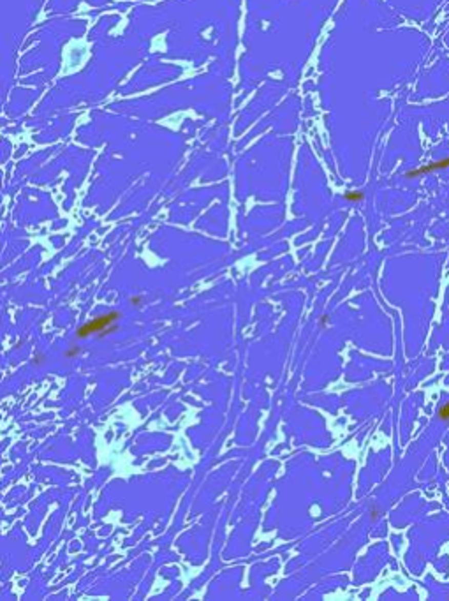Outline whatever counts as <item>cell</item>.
Wrapping results in <instances>:
<instances>
[{
  "label": "cell",
  "mask_w": 449,
  "mask_h": 601,
  "mask_svg": "<svg viewBox=\"0 0 449 601\" xmlns=\"http://www.w3.org/2000/svg\"><path fill=\"white\" fill-rule=\"evenodd\" d=\"M118 318H120V312H108V314H103V316H99V318L90 319L88 323H85L78 328L76 337H78V339H85V337H90L95 334H104V332H108L109 328L113 326V323H116V319Z\"/></svg>",
  "instance_id": "6da1fadb"
},
{
  "label": "cell",
  "mask_w": 449,
  "mask_h": 601,
  "mask_svg": "<svg viewBox=\"0 0 449 601\" xmlns=\"http://www.w3.org/2000/svg\"><path fill=\"white\" fill-rule=\"evenodd\" d=\"M446 168H449V157H447V159H444V161L432 162V164L421 166V168L414 169V171H409V173H407V178H414V177H418V175L432 173V171H440V169H446Z\"/></svg>",
  "instance_id": "7a4b0ae2"
},
{
  "label": "cell",
  "mask_w": 449,
  "mask_h": 601,
  "mask_svg": "<svg viewBox=\"0 0 449 601\" xmlns=\"http://www.w3.org/2000/svg\"><path fill=\"white\" fill-rule=\"evenodd\" d=\"M439 418L440 420H449V402H446V404L442 405V408L439 409Z\"/></svg>",
  "instance_id": "3957f363"
},
{
  "label": "cell",
  "mask_w": 449,
  "mask_h": 601,
  "mask_svg": "<svg viewBox=\"0 0 449 601\" xmlns=\"http://www.w3.org/2000/svg\"><path fill=\"white\" fill-rule=\"evenodd\" d=\"M345 200H349V201H361L363 200V192H347L345 194Z\"/></svg>",
  "instance_id": "277c9868"
}]
</instances>
